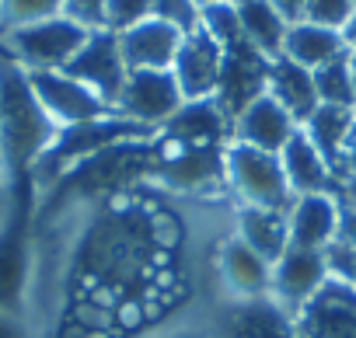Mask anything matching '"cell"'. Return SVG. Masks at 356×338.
<instances>
[{
	"instance_id": "19",
	"label": "cell",
	"mask_w": 356,
	"mask_h": 338,
	"mask_svg": "<svg viewBox=\"0 0 356 338\" xmlns=\"http://www.w3.org/2000/svg\"><path fill=\"white\" fill-rule=\"evenodd\" d=\"M339 203L328 192L318 196H297L293 206L286 210V223H290V244L293 248H311V251H325L335 237H339Z\"/></svg>"
},
{
	"instance_id": "17",
	"label": "cell",
	"mask_w": 356,
	"mask_h": 338,
	"mask_svg": "<svg viewBox=\"0 0 356 338\" xmlns=\"http://www.w3.org/2000/svg\"><path fill=\"white\" fill-rule=\"evenodd\" d=\"M115 35H119V53H122L126 70H171L186 32H178L175 25L161 18H147Z\"/></svg>"
},
{
	"instance_id": "27",
	"label": "cell",
	"mask_w": 356,
	"mask_h": 338,
	"mask_svg": "<svg viewBox=\"0 0 356 338\" xmlns=\"http://www.w3.org/2000/svg\"><path fill=\"white\" fill-rule=\"evenodd\" d=\"M356 126V108H342V105H318L311 112V119L304 122L307 140L318 146V153L328 160V167L335 164L339 150L346 146L349 129Z\"/></svg>"
},
{
	"instance_id": "32",
	"label": "cell",
	"mask_w": 356,
	"mask_h": 338,
	"mask_svg": "<svg viewBox=\"0 0 356 338\" xmlns=\"http://www.w3.org/2000/svg\"><path fill=\"white\" fill-rule=\"evenodd\" d=\"M353 11H356V0H307L304 22L342 32V25L353 18Z\"/></svg>"
},
{
	"instance_id": "38",
	"label": "cell",
	"mask_w": 356,
	"mask_h": 338,
	"mask_svg": "<svg viewBox=\"0 0 356 338\" xmlns=\"http://www.w3.org/2000/svg\"><path fill=\"white\" fill-rule=\"evenodd\" d=\"M269 4L280 11V18H283L286 25L304 22V8H307V0H269Z\"/></svg>"
},
{
	"instance_id": "26",
	"label": "cell",
	"mask_w": 356,
	"mask_h": 338,
	"mask_svg": "<svg viewBox=\"0 0 356 338\" xmlns=\"http://www.w3.org/2000/svg\"><path fill=\"white\" fill-rule=\"evenodd\" d=\"M238 18H241V35L266 53L269 60H276L283 53V39H286V22L280 18V11L269 0H241L238 4Z\"/></svg>"
},
{
	"instance_id": "12",
	"label": "cell",
	"mask_w": 356,
	"mask_h": 338,
	"mask_svg": "<svg viewBox=\"0 0 356 338\" xmlns=\"http://www.w3.org/2000/svg\"><path fill=\"white\" fill-rule=\"evenodd\" d=\"M227 146H193V150H171L164 146V157L150 182L171 189V192H193L210 196L227 182Z\"/></svg>"
},
{
	"instance_id": "40",
	"label": "cell",
	"mask_w": 356,
	"mask_h": 338,
	"mask_svg": "<svg viewBox=\"0 0 356 338\" xmlns=\"http://www.w3.org/2000/svg\"><path fill=\"white\" fill-rule=\"evenodd\" d=\"M8 213H11V178L4 171V164H0V227L8 223Z\"/></svg>"
},
{
	"instance_id": "35",
	"label": "cell",
	"mask_w": 356,
	"mask_h": 338,
	"mask_svg": "<svg viewBox=\"0 0 356 338\" xmlns=\"http://www.w3.org/2000/svg\"><path fill=\"white\" fill-rule=\"evenodd\" d=\"M105 8L108 0H63V18L95 32V28H105Z\"/></svg>"
},
{
	"instance_id": "24",
	"label": "cell",
	"mask_w": 356,
	"mask_h": 338,
	"mask_svg": "<svg viewBox=\"0 0 356 338\" xmlns=\"http://www.w3.org/2000/svg\"><path fill=\"white\" fill-rule=\"evenodd\" d=\"M238 237L259 251L269 265L280 262V255L290 248V223L283 210H262V206H241L238 210Z\"/></svg>"
},
{
	"instance_id": "21",
	"label": "cell",
	"mask_w": 356,
	"mask_h": 338,
	"mask_svg": "<svg viewBox=\"0 0 356 338\" xmlns=\"http://www.w3.org/2000/svg\"><path fill=\"white\" fill-rule=\"evenodd\" d=\"M280 164H283V175H286L293 196L335 192L332 167H328V160L318 153V146L307 140L304 129H297V133L286 140V146L280 150Z\"/></svg>"
},
{
	"instance_id": "10",
	"label": "cell",
	"mask_w": 356,
	"mask_h": 338,
	"mask_svg": "<svg viewBox=\"0 0 356 338\" xmlns=\"http://www.w3.org/2000/svg\"><path fill=\"white\" fill-rule=\"evenodd\" d=\"M67 77L88 84L112 112H115V101L122 94V84H126V63H122V53H119V35L108 32V28H95L88 32L84 46L74 53V60L63 67Z\"/></svg>"
},
{
	"instance_id": "13",
	"label": "cell",
	"mask_w": 356,
	"mask_h": 338,
	"mask_svg": "<svg viewBox=\"0 0 356 338\" xmlns=\"http://www.w3.org/2000/svg\"><path fill=\"white\" fill-rule=\"evenodd\" d=\"M29 81H32L35 98L42 101V108L49 112V119L56 126H77V122L112 115V108L88 84L67 77L63 70H32Z\"/></svg>"
},
{
	"instance_id": "37",
	"label": "cell",
	"mask_w": 356,
	"mask_h": 338,
	"mask_svg": "<svg viewBox=\"0 0 356 338\" xmlns=\"http://www.w3.org/2000/svg\"><path fill=\"white\" fill-rule=\"evenodd\" d=\"M335 241L346 244V248H356V203H349L342 210V217H339V237Z\"/></svg>"
},
{
	"instance_id": "43",
	"label": "cell",
	"mask_w": 356,
	"mask_h": 338,
	"mask_svg": "<svg viewBox=\"0 0 356 338\" xmlns=\"http://www.w3.org/2000/svg\"><path fill=\"white\" fill-rule=\"evenodd\" d=\"M349 70H353V87H356V53H349Z\"/></svg>"
},
{
	"instance_id": "42",
	"label": "cell",
	"mask_w": 356,
	"mask_h": 338,
	"mask_svg": "<svg viewBox=\"0 0 356 338\" xmlns=\"http://www.w3.org/2000/svg\"><path fill=\"white\" fill-rule=\"evenodd\" d=\"M0 338H22L15 317H4V314H0Z\"/></svg>"
},
{
	"instance_id": "34",
	"label": "cell",
	"mask_w": 356,
	"mask_h": 338,
	"mask_svg": "<svg viewBox=\"0 0 356 338\" xmlns=\"http://www.w3.org/2000/svg\"><path fill=\"white\" fill-rule=\"evenodd\" d=\"M332 182H335V192H356V126L349 129L346 146L339 150L332 164Z\"/></svg>"
},
{
	"instance_id": "15",
	"label": "cell",
	"mask_w": 356,
	"mask_h": 338,
	"mask_svg": "<svg viewBox=\"0 0 356 338\" xmlns=\"http://www.w3.org/2000/svg\"><path fill=\"white\" fill-rule=\"evenodd\" d=\"M220 63H224V46L210 32H203V28L186 32L182 46H178V53H175V63H171V74L178 81L182 98L186 101L213 98L217 77H220Z\"/></svg>"
},
{
	"instance_id": "30",
	"label": "cell",
	"mask_w": 356,
	"mask_h": 338,
	"mask_svg": "<svg viewBox=\"0 0 356 338\" xmlns=\"http://www.w3.org/2000/svg\"><path fill=\"white\" fill-rule=\"evenodd\" d=\"M200 28L210 32L220 46H231L241 39V18H238V4L234 0H220L200 11Z\"/></svg>"
},
{
	"instance_id": "11",
	"label": "cell",
	"mask_w": 356,
	"mask_h": 338,
	"mask_svg": "<svg viewBox=\"0 0 356 338\" xmlns=\"http://www.w3.org/2000/svg\"><path fill=\"white\" fill-rule=\"evenodd\" d=\"M182 91L171 70H129L122 94L115 101V115L133 119L140 126L161 129L178 108H182Z\"/></svg>"
},
{
	"instance_id": "4",
	"label": "cell",
	"mask_w": 356,
	"mask_h": 338,
	"mask_svg": "<svg viewBox=\"0 0 356 338\" xmlns=\"http://www.w3.org/2000/svg\"><path fill=\"white\" fill-rule=\"evenodd\" d=\"M157 129L150 126H140L133 119H122V115H102V119H91V122H77V126H60L56 140L42 150V157L35 160L32 167V185L46 189V185H56L74 164L102 153L105 146L112 143H122V140H147L154 136Z\"/></svg>"
},
{
	"instance_id": "46",
	"label": "cell",
	"mask_w": 356,
	"mask_h": 338,
	"mask_svg": "<svg viewBox=\"0 0 356 338\" xmlns=\"http://www.w3.org/2000/svg\"><path fill=\"white\" fill-rule=\"evenodd\" d=\"M234 4H241V0H234Z\"/></svg>"
},
{
	"instance_id": "36",
	"label": "cell",
	"mask_w": 356,
	"mask_h": 338,
	"mask_svg": "<svg viewBox=\"0 0 356 338\" xmlns=\"http://www.w3.org/2000/svg\"><path fill=\"white\" fill-rule=\"evenodd\" d=\"M325 258H328V272L346 279L349 286H356V248H346L339 241H332L325 248Z\"/></svg>"
},
{
	"instance_id": "22",
	"label": "cell",
	"mask_w": 356,
	"mask_h": 338,
	"mask_svg": "<svg viewBox=\"0 0 356 338\" xmlns=\"http://www.w3.org/2000/svg\"><path fill=\"white\" fill-rule=\"evenodd\" d=\"M269 98H276L293 122H307L311 112L321 105L318 101V91H314V74L286 56H276L273 67H269Z\"/></svg>"
},
{
	"instance_id": "3",
	"label": "cell",
	"mask_w": 356,
	"mask_h": 338,
	"mask_svg": "<svg viewBox=\"0 0 356 338\" xmlns=\"http://www.w3.org/2000/svg\"><path fill=\"white\" fill-rule=\"evenodd\" d=\"M164 157V143L157 140H122L105 146L102 153L74 164L70 171L53 185L46 213L60 210L74 199H98V196H122L136 185L150 182Z\"/></svg>"
},
{
	"instance_id": "20",
	"label": "cell",
	"mask_w": 356,
	"mask_h": 338,
	"mask_svg": "<svg viewBox=\"0 0 356 338\" xmlns=\"http://www.w3.org/2000/svg\"><path fill=\"white\" fill-rule=\"evenodd\" d=\"M224 338H297L293 314L276 296H252L227 310Z\"/></svg>"
},
{
	"instance_id": "7",
	"label": "cell",
	"mask_w": 356,
	"mask_h": 338,
	"mask_svg": "<svg viewBox=\"0 0 356 338\" xmlns=\"http://www.w3.org/2000/svg\"><path fill=\"white\" fill-rule=\"evenodd\" d=\"M227 160V185L238 192V199L245 206H262V210H290L293 206V192L290 182L283 175L280 153H266L245 143H231L224 150Z\"/></svg>"
},
{
	"instance_id": "16",
	"label": "cell",
	"mask_w": 356,
	"mask_h": 338,
	"mask_svg": "<svg viewBox=\"0 0 356 338\" xmlns=\"http://www.w3.org/2000/svg\"><path fill=\"white\" fill-rule=\"evenodd\" d=\"M328 258L325 251H311V248H286L280 255V262L273 265V296L293 314L304 300L314 296V289L328 279Z\"/></svg>"
},
{
	"instance_id": "39",
	"label": "cell",
	"mask_w": 356,
	"mask_h": 338,
	"mask_svg": "<svg viewBox=\"0 0 356 338\" xmlns=\"http://www.w3.org/2000/svg\"><path fill=\"white\" fill-rule=\"evenodd\" d=\"M60 338H119V331H95V328H81L74 321H63Z\"/></svg>"
},
{
	"instance_id": "18",
	"label": "cell",
	"mask_w": 356,
	"mask_h": 338,
	"mask_svg": "<svg viewBox=\"0 0 356 338\" xmlns=\"http://www.w3.org/2000/svg\"><path fill=\"white\" fill-rule=\"evenodd\" d=\"M293 133H297V122L269 94L255 98L234 119V143H245V146H255V150H266V153H280Z\"/></svg>"
},
{
	"instance_id": "5",
	"label": "cell",
	"mask_w": 356,
	"mask_h": 338,
	"mask_svg": "<svg viewBox=\"0 0 356 338\" xmlns=\"http://www.w3.org/2000/svg\"><path fill=\"white\" fill-rule=\"evenodd\" d=\"M32 206H35V185L32 178L11 182V213L0 227V314L15 317L25 307V286H29V262H32Z\"/></svg>"
},
{
	"instance_id": "8",
	"label": "cell",
	"mask_w": 356,
	"mask_h": 338,
	"mask_svg": "<svg viewBox=\"0 0 356 338\" xmlns=\"http://www.w3.org/2000/svg\"><path fill=\"white\" fill-rule=\"evenodd\" d=\"M269 67H273V60L266 53H259L245 35L238 42L224 46V63H220L213 98L224 108V115L231 119V126L255 98H262L269 91Z\"/></svg>"
},
{
	"instance_id": "23",
	"label": "cell",
	"mask_w": 356,
	"mask_h": 338,
	"mask_svg": "<svg viewBox=\"0 0 356 338\" xmlns=\"http://www.w3.org/2000/svg\"><path fill=\"white\" fill-rule=\"evenodd\" d=\"M220 272H224L227 286L234 293H241L245 300L266 296L273 289V265L259 251H252L241 237L224 241V248H220Z\"/></svg>"
},
{
	"instance_id": "29",
	"label": "cell",
	"mask_w": 356,
	"mask_h": 338,
	"mask_svg": "<svg viewBox=\"0 0 356 338\" xmlns=\"http://www.w3.org/2000/svg\"><path fill=\"white\" fill-rule=\"evenodd\" d=\"M63 15V0H0V32Z\"/></svg>"
},
{
	"instance_id": "33",
	"label": "cell",
	"mask_w": 356,
	"mask_h": 338,
	"mask_svg": "<svg viewBox=\"0 0 356 338\" xmlns=\"http://www.w3.org/2000/svg\"><path fill=\"white\" fill-rule=\"evenodd\" d=\"M154 18L175 25L178 32L200 28V8L193 4V0H154Z\"/></svg>"
},
{
	"instance_id": "41",
	"label": "cell",
	"mask_w": 356,
	"mask_h": 338,
	"mask_svg": "<svg viewBox=\"0 0 356 338\" xmlns=\"http://www.w3.org/2000/svg\"><path fill=\"white\" fill-rule=\"evenodd\" d=\"M342 42H346L349 53H356V11H353V18L342 25Z\"/></svg>"
},
{
	"instance_id": "9",
	"label": "cell",
	"mask_w": 356,
	"mask_h": 338,
	"mask_svg": "<svg viewBox=\"0 0 356 338\" xmlns=\"http://www.w3.org/2000/svg\"><path fill=\"white\" fill-rule=\"evenodd\" d=\"M293 331L297 338H356V286L328 276L293 310Z\"/></svg>"
},
{
	"instance_id": "2",
	"label": "cell",
	"mask_w": 356,
	"mask_h": 338,
	"mask_svg": "<svg viewBox=\"0 0 356 338\" xmlns=\"http://www.w3.org/2000/svg\"><path fill=\"white\" fill-rule=\"evenodd\" d=\"M60 126L49 119L32 91L29 70L0 56V164L8 178H32L42 150L56 140Z\"/></svg>"
},
{
	"instance_id": "6",
	"label": "cell",
	"mask_w": 356,
	"mask_h": 338,
	"mask_svg": "<svg viewBox=\"0 0 356 338\" xmlns=\"http://www.w3.org/2000/svg\"><path fill=\"white\" fill-rule=\"evenodd\" d=\"M88 28L56 15L35 25H22V28H4L0 32V56L32 70H63L74 53L84 46Z\"/></svg>"
},
{
	"instance_id": "45",
	"label": "cell",
	"mask_w": 356,
	"mask_h": 338,
	"mask_svg": "<svg viewBox=\"0 0 356 338\" xmlns=\"http://www.w3.org/2000/svg\"><path fill=\"white\" fill-rule=\"evenodd\" d=\"M182 338H203V335H182Z\"/></svg>"
},
{
	"instance_id": "1",
	"label": "cell",
	"mask_w": 356,
	"mask_h": 338,
	"mask_svg": "<svg viewBox=\"0 0 356 338\" xmlns=\"http://www.w3.org/2000/svg\"><path fill=\"white\" fill-rule=\"evenodd\" d=\"M182 223L164 210H140L136 203H115L95 217L74 251L77 293L105 289L112 296H136L164 286L175 265Z\"/></svg>"
},
{
	"instance_id": "14",
	"label": "cell",
	"mask_w": 356,
	"mask_h": 338,
	"mask_svg": "<svg viewBox=\"0 0 356 338\" xmlns=\"http://www.w3.org/2000/svg\"><path fill=\"white\" fill-rule=\"evenodd\" d=\"M157 136L171 150L224 146L234 136V126L217 105V98H196V101H182V108L157 129Z\"/></svg>"
},
{
	"instance_id": "31",
	"label": "cell",
	"mask_w": 356,
	"mask_h": 338,
	"mask_svg": "<svg viewBox=\"0 0 356 338\" xmlns=\"http://www.w3.org/2000/svg\"><path fill=\"white\" fill-rule=\"evenodd\" d=\"M147 18H154V0H108V8H105L108 32H126Z\"/></svg>"
},
{
	"instance_id": "44",
	"label": "cell",
	"mask_w": 356,
	"mask_h": 338,
	"mask_svg": "<svg viewBox=\"0 0 356 338\" xmlns=\"http://www.w3.org/2000/svg\"><path fill=\"white\" fill-rule=\"evenodd\" d=\"M193 4H196V8L203 11V8H210V4H220V0H193Z\"/></svg>"
},
{
	"instance_id": "28",
	"label": "cell",
	"mask_w": 356,
	"mask_h": 338,
	"mask_svg": "<svg viewBox=\"0 0 356 338\" xmlns=\"http://www.w3.org/2000/svg\"><path fill=\"white\" fill-rule=\"evenodd\" d=\"M314 74V91L321 105H342V108H356V87H353V70H349V53L311 70Z\"/></svg>"
},
{
	"instance_id": "25",
	"label": "cell",
	"mask_w": 356,
	"mask_h": 338,
	"mask_svg": "<svg viewBox=\"0 0 356 338\" xmlns=\"http://www.w3.org/2000/svg\"><path fill=\"white\" fill-rule=\"evenodd\" d=\"M346 42H342V32L335 28H321V25H311V22H297L286 28V39H283V53L286 60L307 67V70H318L339 56H346Z\"/></svg>"
}]
</instances>
